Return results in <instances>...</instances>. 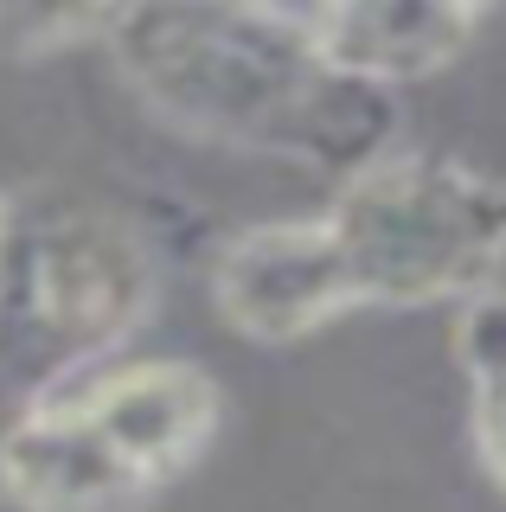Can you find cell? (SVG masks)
Segmentation results:
<instances>
[{"instance_id":"cell-1","label":"cell","mask_w":506,"mask_h":512,"mask_svg":"<svg viewBox=\"0 0 506 512\" xmlns=\"http://www.w3.org/2000/svg\"><path fill=\"white\" fill-rule=\"evenodd\" d=\"M103 52L154 122L225 154L353 180L398 148V96L321 58L302 7H116Z\"/></svg>"},{"instance_id":"cell-2","label":"cell","mask_w":506,"mask_h":512,"mask_svg":"<svg viewBox=\"0 0 506 512\" xmlns=\"http://www.w3.org/2000/svg\"><path fill=\"white\" fill-rule=\"evenodd\" d=\"M225 391L193 359H116L26 397L0 448L13 512H154L212 455Z\"/></svg>"},{"instance_id":"cell-3","label":"cell","mask_w":506,"mask_h":512,"mask_svg":"<svg viewBox=\"0 0 506 512\" xmlns=\"http://www.w3.org/2000/svg\"><path fill=\"white\" fill-rule=\"evenodd\" d=\"M161 256L148 231L103 199H13L0 263V372L26 397L129 359L154 320Z\"/></svg>"},{"instance_id":"cell-4","label":"cell","mask_w":506,"mask_h":512,"mask_svg":"<svg viewBox=\"0 0 506 512\" xmlns=\"http://www.w3.org/2000/svg\"><path fill=\"white\" fill-rule=\"evenodd\" d=\"M353 314L468 308L506 282V186L455 154L391 148L321 205Z\"/></svg>"},{"instance_id":"cell-5","label":"cell","mask_w":506,"mask_h":512,"mask_svg":"<svg viewBox=\"0 0 506 512\" xmlns=\"http://www.w3.org/2000/svg\"><path fill=\"white\" fill-rule=\"evenodd\" d=\"M212 308L250 346H302L353 314L321 212L257 218L212 256Z\"/></svg>"},{"instance_id":"cell-6","label":"cell","mask_w":506,"mask_h":512,"mask_svg":"<svg viewBox=\"0 0 506 512\" xmlns=\"http://www.w3.org/2000/svg\"><path fill=\"white\" fill-rule=\"evenodd\" d=\"M302 20L340 77L398 96L404 84H423V77L462 64L494 13L468 7V0H430V7H417V0H327V7H302Z\"/></svg>"},{"instance_id":"cell-7","label":"cell","mask_w":506,"mask_h":512,"mask_svg":"<svg viewBox=\"0 0 506 512\" xmlns=\"http://www.w3.org/2000/svg\"><path fill=\"white\" fill-rule=\"evenodd\" d=\"M455 365L468 384V442L481 474L506 493V282L455 308Z\"/></svg>"},{"instance_id":"cell-8","label":"cell","mask_w":506,"mask_h":512,"mask_svg":"<svg viewBox=\"0 0 506 512\" xmlns=\"http://www.w3.org/2000/svg\"><path fill=\"white\" fill-rule=\"evenodd\" d=\"M109 20H116V7H0V58L39 64L90 52L109 39Z\"/></svg>"},{"instance_id":"cell-9","label":"cell","mask_w":506,"mask_h":512,"mask_svg":"<svg viewBox=\"0 0 506 512\" xmlns=\"http://www.w3.org/2000/svg\"><path fill=\"white\" fill-rule=\"evenodd\" d=\"M20 410H26V391H20L7 372H0V448H7V429L20 423Z\"/></svg>"},{"instance_id":"cell-10","label":"cell","mask_w":506,"mask_h":512,"mask_svg":"<svg viewBox=\"0 0 506 512\" xmlns=\"http://www.w3.org/2000/svg\"><path fill=\"white\" fill-rule=\"evenodd\" d=\"M7 224H13V192L0 186V263H7Z\"/></svg>"}]
</instances>
